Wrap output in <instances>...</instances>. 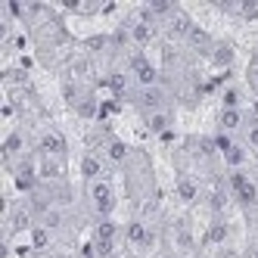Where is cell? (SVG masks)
<instances>
[{
  "label": "cell",
  "mask_w": 258,
  "mask_h": 258,
  "mask_svg": "<svg viewBox=\"0 0 258 258\" xmlns=\"http://www.w3.org/2000/svg\"><path fill=\"white\" fill-rule=\"evenodd\" d=\"M87 202H90V212H94L100 221L115 212V190H112V183H109V177H100V180L87 183Z\"/></svg>",
  "instance_id": "6da1fadb"
},
{
  "label": "cell",
  "mask_w": 258,
  "mask_h": 258,
  "mask_svg": "<svg viewBox=\"0 0 258 258\" xmlns=\"http://www.w3.org/2000/svg\"><path fill=\"white\" fill-rule=\"evenodd\" d=\"M227 187H230V196H233L243 209H255V206H258V183H255L246 171H230Z\"/></svg>",
  "instance_id": "7a4b0ae2"
},
{
  "label": "cell",
  "mask_w": 258,
  "mask_h": 258,
  "mask_svg": "<svg viewBox=\"0 0 258 258\" xmlns=\"http://www.w3.org/2000/svg\"><path fill=\"white\" fill-rule=\"evenodd\" d=\"M127 75L137 81V87H153V84H159V72H156V66L146 59L140 50L131 53V59H127Z\"/></svg>",
  "instance_id": "3957f363"
},
{
  "label": "cell",
  "mask_w": 258,
  "mask_h": 258,
  "mask_svg": "<svg viewBox=\"0 0 258 258\" xmlns=\"http://www.w3.org/2000/svg\"><path fill=\"white\" fill-rule=\"evenodd\" d=\"M156 34H159V22H153L150 16H143V13L127 25V38H131L134 47H150L156 41Z\"/></svg>",
  "instance_id": "277c9868"
},
{
  "label": "cell",
  "mask_w": 258,
  "mask_h": 258,
  "mask_svg": "<svg viewBox=\"0 0 258 258\" xmlns=\"http://www.w3.org/2000/svg\"><path fill=\"white\" fill-rule=\"evenodd\" d=\"M137 106L146 112H159V109H168V90L162 84H153V87H137Z\"/></svg>",
  "instance_id": "5b68a950"
},
{
  "label": "cell",
  "mask_w": 258,
  "mask_h": 258,
  "mask_svg": "<svg viewBox=\"0 0 258 258\" xmlns=\"http://www.w3.org/2000/svg\"><path fill=\"white\" fill-rule=\"evenodd\" d=\"M246 109H224L221 106L218 112V131L224 137H233V134H243L246 131Z\"/></svg>",
  "instance_id": "8992f818"
},
{
  "label": "cell",
  "mask_w": 258,
  "mask_h": 258,
  "mask_svg": "<svg viewBox=\"0 0 258 258\" xmlns=\"http://www.w3.org/2000/svg\"><path fill=\"white\" fill-rule=\"evenodd\" d=\"M34 168H38V180H62L66 177V159L62 156H41L38 153Z\"/></svg>",
  "instance_id": "52a82bcc"
},
{
  "label": "cell",
  "mask_w": 258,
  "mask_h": 258,
  "mask_svg": "<svg viewBox=\"0 0 258 258\" xmlns=\"http://www.w3.org/2000/svg\"><path fill=\"white\" fill-rule=\"evenodd\" d=\"M124 239H127V246H131V249H140V252H150V246L156 243L153 230L146 227L143 221H131V224L124 227Z\"/></svg>",
  "instance_id": "ba28073f"
},
{
  "label": "cell",
  "mask_w": 258,
  "mask_h": 258,
  "mask_svg": "<svg viewBox=\"0 0 258 258\" xmlns=\"http://www.w3.org/2000/svg\"><path fill=\"white\" fill-rule=\"evenodd\" d=\"M66 150H69V143H66L62 131H56V127L41 131V137H38V153L41 156H62L66 159Z\"/></svg>",
  "instance_id": "9c48e42d"
},
{
  "label": "cell",
  "mask_w": 258,
  "mask_h": 258,
  "mask_svg": "<svg viewBox=\"0 0 258 258\" xmlns=\"http://www.w3.org/2000/svg\"><path fill=\"white\" fill-rule=\"evenodd\" d=\"M162 28L168 31V38H174V41H187V34L193 31V19H190V16L177 7V10L168 16V19L162 22Z\"/></svg>",
  "instance_id": "30bf717a"
},
{
  "label": "cell",
  "mask_w": 258,
  "mask_h": 258,
  "mask_svg": "<svg viewBox=\"0 0 258 258\" xmlns=\"http://www.w3.org/2000/svg\"><path fill=\"white\" fill-rule=\"evenodd\" d=\"M78 174H81L84 183L100 180V177H106V165H103V159H100L97 153H84V156L78 159Z\"/></svg>",
  "instance_id": "8fae6325"
},
{
  "label": "cell",
  "mask_w": 258,
  "mask_h": 258,
  "mask_svg": "<svg viewBox=\"0 0 258 258\" xmlns=\"http://www.w3.org/2000/svg\"><path fill=\"white\" fill-rule=\"evenodd\" d=\"M221 156H224L230 171H243V165H246V146H239V143H233V140H227L224 134H221Z\"/></svg>",
  "instance_id": "7c38bea8"
},
{
  "label": "cell",
  "mask_w": 258,
  "mask_h": 258,
  "mask_svg": "<svg viewBox=\"0 0 258 258\" xmlns=\"http://www.w3.org/2000/svg\"><path fill=\"white\" fill-rule=\"evenodd\" d=\"M143 121H146V131L150 134H165L174 124V115H171V109H159V112H146Z\"/></svg>",
  "instance_id": "4fadbf2b"
},
{
  "label": "cell",
  "mask_w": 258,
  "mask_h": 258,
  "mask_svg": "<svg viewBox=\"0 0 258 258\" xmlns=\"http://www.w3.org/2000/svg\"><path fill=\"white\" fill-rule=\"evenodd\" d=\"M103 156L112 162V165H124V162H127V156H131V150H127V143H124V140L109 137V140L103 143Z\"/></svg>",
  "instance_id": "5bb4252c"
},
{
  "label": "cell",
  "mask_w": 258,
  "mask_h": 258,
  "mask_svg": "<svg viewBox=\"0 0 258 258\" xmlns=\"http://www.w3.org/2000/svg\"><path fill=\"white\" fill-rule=\"evenodd\" d=\"M4 156L13 162V159H25V134L22 131H10L7 140H4Z\"/></svg>",
  "instance_id": "9a60e30c"
},
{
  "label": "cell",
  "mask_w": 258,
  "mask_h": 258,
  "mask_svg": "<svg viewBox=\"0 0 258 258\" xmlns=\"http://www.w3.org/2000/svg\"><path fill=\"white\" fill-rule=\"evenodd\" d=\"M50 243H53V230H47V227H41V224H34V227L28 230V249H34V252H47Z\"/></svg>",
  "instance_id": "2e32d148"
},
{
  "label": "cell",
  "mask_w": 258,
  "mask_h": 258,
  "mask_svg": "<svg viewBox=\"0 0 258 258\" xmlns=\"http://www.w3.org/2000/svg\"><path fill=\"white\" fill-rule=\"evenodd\" d=\"M174 190H177V199H180V202H196V196H199V183H196L190 174H180V177L174 180Z\"/></svg>",
  "instance_id": "e0dca14e"
},
{
  "label": "cell",
  "mask_w": 258,
  "mask_h": 258,
  "mask_svg": "<svg viewBox=\"0 0 258 258\" xmlns=\"http://www.w3.org/2000/svg\"><path fill=\"white\" fill-rule=\"evenodd\" d=\"M38 224L47 227V230H59V227L66 224V215H62L59 206H47V209H41V215H38Z\"/></svg>",
  "instance_id": "ac0fdd59"
},
{
  "label": "cell",
  "mask_w": 258,
  "mask_h": 258,
  "mask_svg": "<svg viewBox=\"0 0 258 258\" xmlns=\"http://www.w3.org/2000/svg\"><path fill=\"white\" fill-rule=\"evenodd\" d=\"M209 56H212V66H215V69H230L236 53H233V47H230V44H215Z\"/></svg>",
  "instance_id": "d6986e66"
},
{
  "label": "cell",
  "mask_w": 258,
  "mask_h": 258,
  "mask_svg": "<svg viewBox=\"0 0 258 258\" xmlns=\"http://www.w3.org/2000/svg\"><path fill=\"white\" fill-rule=\"evenodd\" d=\"M72 109H75L81 118H97V115H100V103L90 97V94H84V97H81L75 106H72Z\"/></svg>",
  "instance_id": "ffe728a7"
},
{
  "label": "cell",
  "mask_w": 258,
  "mask_h": 258,
  "mask_svg": "<svg viewBox=\"0 0 258 258\" xmlns=\"http://www.w3.org/2000/svg\"><path fill=\"white\" fill-rule=\"evenodd\" d=\"M224 239H227V224H224V221H221V218H215L212 224H209L206 243H209V246H221V243H224Z\"/></svg>",
  "instance_id": "44dd1931"
},
{
  "label": "cell",
  "mask_w": 258,
  "mask_h": 258,
  "mask_svg": "<svg viewBox=\"0 0 258 258\" xmlns=\"http://www.w3.org/2000/svg\"><path fill=\"white\" fill-rule=\"evenodd\" d=\"M187 44H193V47H199V50H206V53H212V47H215V41H212L199 25H193V31L187 34Z\"/></svg>",
  "instance_id": "7402d4cb"
},
{
  "label": "cell",
  "mask_w": 258,
  "mask_h": 258,
  "mask_svg": "<svg viewBox=\"0 0 258 258\" xmlns=\"http://www.w3.org/2000/svg\"><path fill=\"white\" fill-rule=\"evenodd\" d=\"M69 72H72V81H81L84 75H90V62L87 59H75L69 66Z\"/></svg>",
  "instance_id": "603a6c76"
},
{
  "label": "cell",
  "mask_w": 258,
  "mask_h": 258,
  "mask_svg": "<svg viewBox=\"0 0 258 258\" xmlns=\"http://www.w3.org/2000/svg\"><path fill=\"white\" fill-rule=\"evenodd\" d=\"M124 72H112V75H109V87H112L115 90V94H121V90H124Z\"/></svg>",
  "instance_id": "cb8c5ba5"
},
{
  "label": "cell",
  "mask_w": 258,
  "mask_h": 258,
  "mask_svg": "<svg viewBox=\"0 0 258 258\" xmlns=\"http://www.w3.org/2000/svg\"><path fill=\"white\" fill-rule=\"evenodd\" d=\"M246 146L258 150V121H252V124L246 127Z\"/></svg>",
  "instance_id": "d4e9b609"
},
{
  "label": "cell",
  "mask_w": 258,
  "mask_h": 258,
  "mask_svg": "<svg viewBox=\"0 0 258 258\" xmlns=\"http://www.w3.org/2000/svg\"><path fill=\"white\" fill-rule=\"evenodd\" d=\"M249 87L258 94V62L252 59V66H249Z\"/></svg>",
  "instance_id": "484cf974"
},
{
  "label": "cell",
  "mask_w": 258,
  "mask_h": 258,
  "mask_svg": "<svg viewBox=\"0 0 258 258\" xmlns=\"http://www.w3.org/2000/svg\"><path fill=\"white\" fill-rule=\"evenodd\" d=\"M106 258H124V252H118V249H115L112 255H106Z\"/></svg>",
  "instance_id": "4316f807"
},
{
  "label": "cell",
  "mask_w": 258,
  "mask_h": 258,
  "mask_svg": "<svg viewBox=\"0 0 258 258\" xmlns=\"http://www.w3.org/2000/svg\"><path fill=\"white\" fill-rule=\"evenodd\" d=\"M255 62H258V53H255Z\"/></svg>",
  "instance_id": "83f0119b"
},
{
  "label": "cell",
  "mask_w": 258,
  "mask_h": 258,
  "mask_svg": "<svg viewBox=\"0 0 258 258\" xmlns=\"http://www.w3.org/2000/svg\"><path fill=\"white\" fill-rule=\"evenodd\" d=\"M252 258H258V252H255V255H252Z\"/></svg>",
  "instance_id": "f1b7e54d"
}]
</instances>
